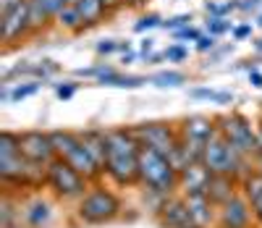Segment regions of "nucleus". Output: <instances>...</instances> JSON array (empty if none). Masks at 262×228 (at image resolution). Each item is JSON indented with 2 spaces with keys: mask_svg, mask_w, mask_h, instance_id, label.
I'll list each match as a JSON object with an SVG mask.
<instances>
[{
  "mask_svg": "<svg viewBox=\"0 0 262 228\" xmlns=\"http://www.w3.org/2000/svg\"><path fill=\"white\" fill-rule=\"evenodd\" d=\"M45 173L48 165H37L21 152V131H0V184L3 189L18 194L45 189Z\"/></svg>",
  "mask_w": 262,
  "mask_h": 228,
  "instance_id": "obj_1",
  "label": "nucleus"
},
{
  "mask_svg": "<svg viewBox=\"0 0 262 228\" xmlns=\"http://www.w3.org/2000/svg\"><path fill=\"white\" fill-rule=\"evenodd\" d=\"M139 155L142 142L131 126L107 129V157H105V178L116 189H137L139 186Z\"/></svg>",
  "mask_w": 262,
  "mask_h": 228,
  "instance_id": "obj_2",
  "label": "nucleus"
},
{
  "mask_svg": "<svg viewBox=\"0 0 262 228\" xmlns=\"http://www.w3.org/2000/svg\"><path fill=\"white\" fill-rule=\"evenodd\" d=\"M126 204L116 186L95 181L76 204H71V225L74 228H102L113 225L123 218Z\"/></svg>",
  "mask_w": 262,
  "mask_h": 228,
  "instance_id": "obj_3",
  "label": "nucleus"
},
{
  "mask_svg": "<svg viewBox=\"0 0 262 228\" xmlns=\"http://www.w3.org/2000/svg\"><path fill=\"white\" fill-rule=\"evenodd\" d=\"M139 189L147 197H170L179 194V171L170 163L168 152L144 147L139 155Z\"/></svg>",
  "mask_w": 262,
  "mask_h": 228,
  "instance_id": "obj_4",
  "label": "nucleus"
},
{
  "mask_svg": "<svg viewBox=\"0 0 262 228\" xmlns=\"http://www.w3.org/2000/svg\"><path fill=\"white\" fill-rule=\"evenodd\" d=\"M92 181L81 176L69 160L55 157L48 163V173H45V192H50L60 204H76L86 192H90Z\"/></svg>",
  "mask_w": 262,
  "mask_h": 228,
  "instance_id": "obj_5",
  "label": "nucleus"
},
{
  "mask_svg": "<svg viewBox=\"0 0 262 228\" xmlns=\"http://www.w3.org/2000/svg\"><path fill=\"white\" fill-rule=\"evenodd\" d=\"M202 163L212 171V173H233L242 178L247 171H252V157L238 152L221 131H215L207 144H205V152H202Z\"/></svg>",
  "mask_w": 262,
  "mask_h": 228,
  "instance_id": "obj_6",
  "label": "nucleus"
},
{
  "mask_svg": "<svg viewBox=\"0 0 262 228\" xmlns=\"http://www.w3.org/2000/svg\"><path fill=\"white\" fill-rule=\"evenodd\" d=\"M217 131H221L226 139L247 157H254V152L259 150L257 144V123L252 118H247L244 113L231 110V113H217Z\"/></svg>",
  "mask_w": 262,
  "mask_h": 228,
  "instance_id": "obj_7",
  "label": "nucleus"
},
{
  "mask_svg": "<svg viewBox=\"0 0 262 228\" xmlns=\"http://www.w3.org/2000/svg\"><path fill=\"white\" fill-rule=\"evenodd\" d=\"M58 208L60 202L45 189L21 194V228H53Z\"/></svg>",
  "mask_w": 262,
  "mask_h": 228,
  "instance_id": "obj_8",
  "label": "nucleus"
},
{
  "mask_svg": "<svg viewBox=\"0 0 262 228\" xmlns=\"http://www.w3.org/2000/svg\"><path fill=\"white\" fill-rule=\"evenodd\" d=\"M32 21H29V0L13 8L11 13L0 16V42H3V53H11L13 48L32 39Z\"/></svg>",
  "mask_w": 262,
  "mask_h": 228,
  "instance_id": "obj_9",
  "label": "nucleus"
},
{
  "mask_svg": "<svg viewBox=\"0 0 262 228\" xmlns=\"http://www.w3.org/2000/svg\"><path fill=\"white\" fill-rule=\"evenodd\" d=\"M137 134V139L144 147H155L160 152H170L173 144L179 142V121H147V123H137L131 126Z\"/></svg>",
  "mask_w": 262,
  "mask_h": 228,
  "instance_id": "obj_10",
  "label": "nucleus"
},
{
  "mask_svg": "<svg viewBox=\"0 0 262 228\" xmlns=\"http://www.w3.org/2000/svg\"><path fill=\"white\" fill-rule=\"evenodd\" d=\"M217 131V121L215 116H202V113H194V116H186L179 121V134H181V139L202 157L205 152V144L207 139Z\"/></svg>",
  "mask_w": 262,
  "mask_h": 228,
  "instance_id": "obj_11",
  "label": "nucleus"
},
{
  "mask_svg": "<svg viewBox=\"0 0 262 228\" xmlns=\"http://www.w3.org/2000/svg\"><path fill=\"white\" fill-rule=\"evenodd\" d=\"M152 220H155L160 228H200L194 223L189 204L181 194H170L160 202V208L152 213Z\"/></svg>",
  "mask_w": 262,
  "mask_h": 228,
  "instance_id": "obj_12",
  "label": "nucleus"
},
{
  "mask_svg": "<svg viewBox=\"0 0 262 228\" xmlns=\"http://www.w3.org/2000/svg\"><path fill=\"white\" fill-rule=\"evenodd\" d=\"M215 228H257L252 202L244 194H236L226 204L217 208V223Z\"/></svg>",
  "mask_w": 262,
  "mask_h": 228,
  "instance_id": "obj_13",
  "label": "nucleus"
},
{
  "mask_svg": "<svg viewBox=\"0 0 262 228\" xmlns=\"http://www.w3.org/2000/svg\"><path fill=\"white\" fill-rule=\"evenodd\" d=\"M21 152H24L27 160H32L37 165H48L50 160H55V150H53L50 131H42V129H27V131H21Z\"/></svg>",
  "mask_w": 262,
  "mask_h": 228,
  "instance_id": "obj_14",
  "label": "nucleus"
},
{
  "mask_svg": "<svg viewBox=\"0 0 262 228\" xmlns=\"http://www.w3.org/2000/svg\"><path fill=\"white\" fill-rule=\"evenodd\" d=\"M212 171L205 163H191L189 168H184L179 173V194L189 197V194H207Z\"/></svg>",
  "mask_w": 262,
  "mask_h": 228,
  "instance_id": "obj_15",
  "label": "nucleus"
},
{
  "mask_svg": "<svg viewBox=\"0 0 262 228\" xmlns=\"http://www.w3.org/2000/svg\"><path fill=\"white\" fill-rule=\"evenodd\" d=\"M207 194H210V199L217 204V208H221V204H226L236 194H242V178L233 176V173H212Z\"/></svg>",
  "mask_w": 262,
  "mask_h": 228,
  "instance_id": "obj_16",
  "label": "nucleus"
},
{
  "mask_svg": "<svg viewBox=\"0 0 262 228\" xmlns=\"http://www.w3.org/2000/svg\"><path fill=\"white\" fill-rule=\"evenodd\" d=\"M189 204V213L200 228H215L217 223V204L210 199V194H189L184 197Z\"/></svg>",
  "mask_w": 262,
  "mask_h": 228,
  "instance_id": "obj_17",
  "label": "nucleus"
},
{
  "mask_svg": "<svg viewBox=\"0 0 262 228\" xmlns=\"http://www.w3.org/2000/svg\"><path fill=\"white\" fill-rule=\"evenodd\" d=\"M79 136H81L84 150L90 152V155H92V160L105 171V157H107V129L90 126V129H81Z\"/></svg>",
  "mask_w": 262,
  "mask_h": 228,
  "instance_id": "obj_18",
  "label": "nucleus"
},
{
  "mask_svg": "<svg viewBox=\"0 0 262 228\" xmlns=\"http://www.w3.org/2000/svg\"><path fill=\"white\" fill-rule=\"evenodd\" d=\"M0 228H21V194L3 189L0 197Z\"/></svg>",
  "mask_w": 262,
  "mask_h": 228,
  "instance_id": "obj_19",
  "label": "nucleus"
},
{
  "mask_svg": "<svg viewBox=\"0 0 262 228\" xmlns=\"http://www.w3.org/2000/svg\"><path fill=\"white\" fill-rule=\"evenodd\" d=\"M63 160H69L81 176H86V178H90L92 181V184H95V181H100L102 176H105V171L92 160V155L90 152H86L84 150V144H79V147H74L71 152H69V157H63Z\"/></svg>",
  "mask_w": 262,
  "mask_h": 228,
  "instance_id": "obj_20",
  "label": "nucleus"
},
{
  "mask_svg": "<svg viewBox=\"0 0 262 228\" xmlns=\"http://www.w3.org/2000/svg\"><path fill=\"white\" fill-rule=\"evenodd\" d=\"M76 6H79V13H81V21H84V32L100 27L102 21H107L113 16L111 8H107L102 0H79Z\"/></svg>",
  "mask_w": 262,
  "mask_h": 228,
  "instance_id": "obj_21",
  "label": "nucleus"
},
{
  "mask_svg": "<svg viewBox=\"0 0 262 228\" xmlns=\"http://www.w3.org/2000/svg\"><path fill=\"white\" fill-rule=\"evenodd\" d=\"M55 29L66 32V34H81L84 32V21H81V13H79V6L76 3H66L58 16H55Z\"/></svg>",
  "mask_w": 262,
  "mask_h": 228,
  "instance_id": "obj_22",
  "label": "nucleus"
},
{
  "mask_svg": "<svg viewBox=\"0 0 262 228\" xmlns=\"http://www.w3.org/2000/svg\"><path fill=\"white\" fill-rule=\"evenodd\" d=\"M50 139H53L55 157H69V152L81 144V136L74 129H53L50 131Z\"/></svg>",
  "mask_w": 262,
  "mask_h": 228,
  "instance_id": "obj_23",
  "label": "nucleus"
},
{
  "mask_svg": "<svg viewBox=\"0 0 262 228\" xmlns=\"http://www.w3.org/2000/svg\"><path fill=\"white\" fill-rule=\"evenodd\" d=\"M29 21H32V32L34 37L45 34L50 27H55V16H50L45 8L39 6V0H29Z\"/></svg>",
  "mask_w": 262,
  "mask_h": 228,
  "instance_id": "obj_24",
  "label": "nucleus"
},
{
  "mask_svg": "<svg viewBox=\"0 0 262 228\" xmlns=\"http://www.w3.org/2000/svg\"><path fill=\"white\" fill-rule=\"evenodd\" d=\"M189 97L191 100H207V102H215V105H231L236 100L233 92H226V89H212V87H191Z\"/></svg>",
  "mask_w": 262,
  "mask_h": 228,
  "instance_id": "obj_25",
  "label": "nucleus"
},
{
  "mask_svg": "<svg viewBox=\"0 0 262 228\" xmlns=\"http://www.w3.org/2000/svg\"><path fill=\"white\" fill-rule=\"evenodd\" d=\"M42 87H45V81H39V79L16 81V84H8V97H11V102H21V100H27V97H34Z\"/></svg>",
  "mask_w": 262,
  "mask_h": 228,
  "instance_id": "obj_26",
  "label": "nucleus"
},
{
  "mask_svg": "<svg viewBox=\"0 0 262 228\" xmlns=\"http://www.w3.org/2000/svg\"><path fill=\"white\" fill-rule=\"evenodd\" d=\"M186 74L184 71H176V68H168V71H158V74H152L149 76V84H155L160 89H173V87H181L186 84Z\"/></svg>",
  "mask_w": 262,
  "mask_h": 228,
  "instance_id": "obj_27",
  "label": "nucleus"
},
{
  "mask_svg": "<svg viewBox=\"0 0 262 228\" xmlns=\"http://www.w3.org/2000/svg\"><path fill=\"white\" fill-rule=\"evenodd\" d=\"M242 194H244L249 202H254V199L262 197V173H259L257 168H252V171H247V173L242 176Z\"/></svg>",
  "mask_w": 262,
  "mask_h": 228,
  "instance_id": "obj_28",
  "label": "nucleus"
},
{
  "mask_svg": "<svg viewBox=\"0 0 262 228\" xmlns=\"http://www.w3.org/2000/svg\"><path fill=\"white\" fill-rule=\"evenodd\" d=\"M238 8H242V0H226V3H212V0H207L205 3V13L215 16V18H228Z\"/></svg>",
  "mask_w": 262,
  "mask_h": 228,
  "instance_id": "obj_29",
  "label": "nucleus"
},
{
  "mask_svg": "<svg viewBox=\"0 0 262 228\" xmlns=\"http://www.w3.org/2000/svg\"><path fill=\"white\" fill-rule=\"evenodd\" d=\"M233 21L231 18H215V16H207V21H205V32L207 34H212V37H223V34H228V32H233Z\"/></svg>",
  "mask_w": 262,
  "mask_h": 228,
  "instance_id": "obj_30",
  "label": "nucleus"
},
{
  "mask_svg": "<svg viewBox=\"0 0 262 228\" xmlns=\"http://www.w3.org/2000/svg\"><path fill=\"white\" fill-rule=\"evenodd\" d=\"M194 21V16L191 13H176V16H170V18H163V24H160V29H165V32H179V29H184V27H189Z\"/></svg>",
  "mask_w": 262,
  "mask_h": 228,
  "instance_id": "obj_31",
  "label": "nucleus"
},
{
  "mask_svg": "<svg viewBox=\"0 0 262 228\" xmlns=\"http://www.w3.org/2000/svg\"><path fill=\"white\" fill-rule=\"evenodd\" d=\"M160 24H163V16H160V13H144V16L137 18L134 32H137V34H144V32H149V29H158Z\"/></svg>",
  "mask_w": 262,
  "mask_h": 228,
  "instance_id": "obj_32",
  "label": "nucleus"
},
{
  "mask_svg": "<svg viewBox=\"0 0 262 228\" xmlns=\"http://www.w3.org/2000/svg\"><path fill=\"white\" fill-rule=\"evenodd\" d=\"M53 89H55V97H58V100H71L79 89H81V81H76V79L58 81V84H53Z\"/></svg>",
  "mask_w": 262,
  "mask_h": 228,
  "instance_id": "obj_33",
  "label": "nucleus"
},
{
  "mask_svg": "<svg viewBox=\"0 0 262 228\" xmlns=\"http://www.w3.org/2000/svg\"><path fill=\"white\" fill-rule=\"evenodd\" d=\"M189 58V48L184 42H170L165 48V60L168 63H184Z\"/></svg>",
  "mask_w": 262,
  "mask_h": 228,
  "instance_id": "obj_34",
  "label": "nucleus"
},
{
  "mask_svg": "<svg viewBox=\"0 0 262 228\" xmlns=\"http://www.w3.org/2000/svg\"><path fill=\"white\" fill-rule=\"evenodd\" d=\"M107 68H111V63H95V66H86V68H76V76L79 79H100Z\"/></svg>",
  "mask_w": 262,
  "mask_h": 228,
  "instance_id": "obj_35",
  "label": "nucleus"
},
{
  "mask_svg": "<svg viewBox=\"0 0 262 228\" xmlns=\"http://www.w3.org/2000/svg\"><path fill=\"white\" fill-rule=\"evenodd\" d=\"M205 34V29H200V27H184V29H179V32H173V42H196Z\"/></svg>",
  "mask_w": 262,
  "mask_h": 228,
  "instance_id": "obj_36",
  "label": "nucleus"
},
{
  "mask_svg": "<svg viewBox=\"0 0 262 228\" xmlns=\"http://www.w3.org/2000/svg\"><path fill=\"white\" fill-rule=\"evenodd\" d=\"M147 81H149V79L142 76V74H121L118 87H121V89H139V87L147 84Z\"/></svg>",
  "mask_w": 262,
  "mask_h": 228,
  "instance_id": "obj_37",
  "label": "nucleus"
},
{
  "mask_svg": "<svg viewBox=\"0 0 262 228\" xmlns=\"http://www.w3.org/2000/svg\"><path fill=\"white\" fill-rule=\"evenodd\" d=\"M215 48H217V37H212V34H207V32L194 42V50H196V53H212Z\"/></svg>",
  "mask_w": 262,
  "mask_h": 228,
  "instance_id": "obj_38",
  "label": "nucleus"
},
{
  "mask_svg": "<svg viewBox=\"0 0 262 228\" xmlns=\"http://www.w3.org/2000/svg\"><path fill=\"white\" fill-rule=\"evenodd\" d=\"M95 50L100 58H107V55H116L118 53V39H100L95 45Z\"/></svg>",
  "mask_w": 262,
  "mask_h": 228,
  "instance_id": "obj_39",
  "label": "nucleus"
},
{
  "mask_svg": "<svg viewBox=\"0 0 262 228\" xmlns=\"http://www.w3.org/2000/svg\"><path fill=\"white\" fill-rule=\"evenodd\" d=\"M252 24H238V27H233V32H231V37H233V42H244V39H249L252 37Z\"/></svg>",
  "mask_w": 262,
  "mask_h": 228,
  "instance_id": "obj_40",
  "label": "nucleus"
},
{
  "mask_svg": "<svg viewBox=\"0 0 262 228\" xmlns=\"http://www.w3.org/2000/svg\"><path fill=\"white\" fill-rule=\"evenodd\" d=\"M66 3H69V0H39V6L45 8L50 16H58V11H60Z\"/></svg>",
  "mask_w": 262,
  "mask_h": 228,
  "instance_id": "obj_41",
  "label": "nucleus"
},
{
  "mask_svg": "<svg viewBox=\"0 0 262 228\" xmlns=\"http://www.w3.org/2000/svg\"><path fill=\"white\" fill-rule=\"evenodd\" d=\"M142 60H144L147 66H158V63H163V60H165V50H152V53L142 55Z\"/></svg>",
  "mask_w": 262,
  "mask_h": 228,
  "instance_id": "obj_42",
  "label": "nucleus"
},
{
  "mask_svg": "<svg viewBox=\"0 0 262 228\" xmlns=\"http://www.w3.org/2000/svg\"><path fill=\"white\" fill-rule=\"evenodd\" d=\"M262 8V0H242V13H257Z\"/></svg>",
  "mask_w": 262,
  "mask_h": 228,
  "instance_id": "obj_43",
  "label": "nucleus"
},
{
  "mask_svg": "<svg viewBox=\"0 0 262 228\" xmlns=\"http://www.w3.org/2000/svg\"><path fill=\"white\" fill-rule=\"evenodd\" d=\"M21 3H27V0H0V16L11 13V11H13V8H18Z\"/></svg>",
  "mask_w": 262,
  "mask_h": 228,
  "instance_id": "obj_44",
  "label": "nucleus"
},
{
  "mask_svg": "<svg viewBox=\"0 0 262 228\" xmlns=\"http://www.w3.org/2000/svg\"><path fill=\"white\" fill-rule=\"evenodd\" d=\"M249 84L254 87V89H262V71H259V68L254 66V68H249Z\"/></svg>",
  "mask_w": 262,
  "mask_h": 228,
  "instance_id": "obj_45",
  "label": "nucleus"
},
{
  "mask_svg": "<svg viewBox=\"0 0 262 228\" xmlns=\"http://www.w3.org/2000/svg\"><path fill=\"white\" fill-rule=\"evenodd\" d=\"M228 53H233V45H226V48H221V50H212L210 53V58H207V63H217L223 55H228Z\"/></svg>",
  "mask_w": 262,
  "mask_h": 228,
  "instance_id": "obj_46",
  "label": "nucleus"
},
{
  "mask_svg": "<svg viewBox=\"0 0 262 228\" xmlns=\"http://www.w3.org/2000/svg\"><path fill=\"white\" fill-rule=\"evenodd\" d=\"M152 50H155V39H152V37H144V39L139 42V53L147 55V53H152Z\"/></svg>",
  "mask_w": 262,
  "mask_h": 228,
  "instance_id": "obj_47",
  "label": "nucleus"
},
{
  "mask_svg": "<svg viewBox=\"0 0 262 228\" xmlns=\"http://www.w3.org/2000/svg\"><path fill=\"white\" fill-rule=\"evenodd\" d=\"M252 210H254V220H257V228H262V197L252 202Z\"/></svg>",
  "mask_w": 262,
  "mask_h": 228,
  "instance_id": "obj_48",
  "label": "nucleus"
},
{
  "mask_svg": "<svg viewBox=\"0 0 262 228\" xmlns=\"http://www.w3.org/2000/svg\"><path fill=\"white\" fill-rule=\"evenodd\" d=\"M137 58H142V53H134V50H128V53H123V55H121V63H126V66H128V63H134Z\"/></svg>",
  "mask_w": 262,
  "mask_h": 228,
  "instance_id": "obj_49",
  "label": "nucleus"
},
{
  "mask_svg": "<svg viewBox=\"0 0 262 228\" xmlns=\"http://www.w3.org/2000/svg\"><path fill=\"white\" fill-rule=\"evenodd\" d=\"M149 0H123V8H144Z\"/></svg>",
  "mask_w": 262,
  "mask_h": 228,
  "instance_id": "obj_50",
  "label": "nucleus"
},
{
  "mask_svg": "<svg viewBox=\"0 0 262 228\" xmlns=\"http://www.w3.org/2000/svg\"><path fill=\"white\" fill-rule=\"evenodd\" d=\"M252 165L262 173V150H257V152H254V157H252Z\"/></svg>",
  "mask_w": 262,
  "mask_h": 228,
  "instance_id": "obj_51",
  "label": "nucleus"
},
{
  "mask_svg": "<svg viewBox=\"0 0 262 228\" xmlns=\"http://www.w3.org/2000/svg\"><path fill=\"white\" fill-rule=\"evenodd\" d=\"M131 50V42L128 39H118V55H123V53H128Z\"/></svg>",
  "mask_w": 262,
  "mask_h": 228,
  "instance_id": "obj_52",
  "label": "nucleus"
},
{
  "mask_svg": "<svg viewBox=\"0 0 262 228\" xmlns=\"http://www.w3.org/2000/svg\"><path fill=\"white\" fill-rule=\"evenodd\" d=\"M254 123H257V144H259V150H262V118H257Z\"/></svg>",
  "mask_w": 262,
  "mask_h": 228,
  "instance_id": "obj_53",
  "label": "nucleus"
},
{
  "mask_svg": "<svg viewBox=\"0 0 262 228\" xmlns=\"http://www.w3.org/2000/svg\"><path fill=\"white\" fill-rule=\"evenodd\" d=\"M254 50H257V53L262 55V39H257V42H254Z\"/></svg>",
  "mask_w": 262,
  "mask_h": 228,
  "instance_id": "obj_54",
  "label": "nucleus"
},
{
  "mask_svg": "<svg viewBox=\"0 0 262 228\" xmlns=\"http://www.w3.org/2000/svg\"><path fill=\"white\" fill-rule=\"evenodd\" d=\"M257 27H262V13L257 16Z\"/></svg>",
  "mask_w": 262,
  "mask_h": 228,
  "instance_id": "obj_55",
  "label": "nucleus"
},
{
  "mask_svg": "<svg viewBox=\"0 0 262 228\" xmlns=\"http://www.w3.org/2000/svg\"><path fill=\"white\" fill-rule=\"evenodd\" d=\"M69 3H79V0H69Z\"/></svg>",
  "mask_w": 262,
  "mask_h": 228,
  "instance_id": "obj_56",
  "label": "nucleus"
}]
</instances>
